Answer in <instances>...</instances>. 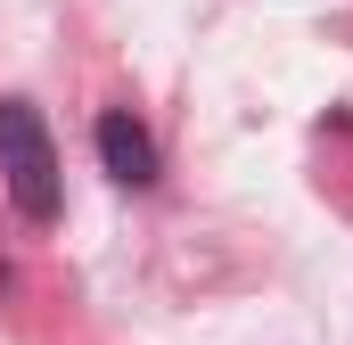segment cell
Segmentation results:
<instances>
[{
  "label": "cell",
  "instance_id": "obj_1",
  "mask_svg": "<svg viewBox=\"0 0 353 345\" xmlns=\"http://www.w3.org/2000/svg\"><path fill=\"white\" fill-rule=\"evenodd\" d=\"M0 189H8V206H17L33 230H50V222L66 214L58 140H50V124H41L33 99H0Z\"/></svg>",
  "mask_w": 353,
  "mask_h": 345
},
{
  "label": "cell",
  "instance_id": "obj_2",
  "mask_svg": "<svg viewBox=\"0 0 353 345\" xmlns=\"http://www.w3.org/2000/svg\"><path fill=\"white\" fill-rule=\"evenodd\" d=\"M90 140H99V165H107V181H123V189H157L165 157H157V140H148V124H140L132 107H107V115L90 124Z\"/></svg>",
  "mask_w": 353,
  "mask_h": 345
}]
</instances>
